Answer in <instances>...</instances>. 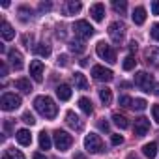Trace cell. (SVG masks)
Here are the masks:
<instances>
[{
	"label": "cell",
	"mask_w": 159,
	"mask_h": 159,
	"mask_svg": "<svg viewBox=\"0 0 159 159\" xmlns=\"http://www.w3.org/2000/svg\"><path fill=\"white\" fill-rule=\"evenodd\" d=\"M111 142H112L114 146H118V144L124 142V137H122V135H112V137H111Z\"/></svg>",
	"instance_id": "obj_38"
},
{
	"label": "cell",
	"mask_w": 159,
	"mask_h": 159,
	"mask_svg": "<svg viewBox=\"0 0 159 159\" xmlns=\"http://www.w3.org/2000/svg\"><path fill=\"white\" fill-rule=\"evenodd\" d=\"M71 144H73V137H71L69 133L60 131V129H56V131H54V146H56L60 152L69 150V148H71Z\"/></svg>",
	"instance_id": "obj_3"
},
{
	"label": "cell",
	"mask_w": 159,
	"mask_h": 159,
	"mask_svg": "<svg viewBox=\"0 0 159 159\" xmlns=\"http://www.w3.org/2000/svg\"><path fill=\"white\" fill-rule=\"evenodd\" d=\"M2 159H25V155H23V152H21V150L10 148V150H6V152H4Z\"/></svg>",
	"instance_id": "obj_26"
},
{
	"label": "cell",
	"mask_w": 159,
	"mask_h": 159,
	"mask_svg": "<svg viewBox=\"0 0 159 159\" xmlns=\"http://www.w3.org/2000/svg\"><path fill=\"white\" fill-rule=\"evenodd\" d=\"M127 159H139V157H137L135 153H129V155H127Z\"/></svg>",
	"instance_id": "obj_49"
},
{
	"label": "cell",
	"mask_w": 159,
	"mask_h": 159,
	"mask_svg": "<svg viewBox=\"0 0 159 159\" xmlns=\"http://www.w3.org/2000/svg\"><path fill=\"white\" fill-rule=\"evenodd\" d=\"M135 64H137L135 56H133V54H127V56L124 58V62H122V67H124L125 71H131V69L135 67Z\"/></svg>",
	"instance_id": "obj_29"
},
{
	"label": "cell",
	"mask_w": 159,
	"mask_h": 159,
	"mask_svg": "<svg viewBox=\"0 0 159 159\" xmlns=\"http://www.w3.org/2000/svg\"><path fill=\"white\" fill-rule=\"evenodd\" d=\"M34 52L38 54V56H43V58H47L49 54H51V47L47 45V43H38V45H34Z\"/></svg>",
	"instance_id": "obj_23"
},
{
	"label": "cell",
	"mask_w": 159,
	"mask_h": 159,
	"mask_svg": "<svg viewBox=\"0 0 159 159\" xmlns=\"http://www.w3.org/2000/svg\"><path fill=\"white\" fill-rule=\"evenodd\" d=\"M0 107H2V111L10 112V111H15L21 107V98L15 96V94H4L2 99H0Z\"/></svg>",
	"instance_id": "obj_7"
},
{
	"label": "cell",
	"mask_w": 159,
	"mask_h": 159,
	"mask_svg": "<svg viewBox=\"0 0 159 159\" xmlns=\"http://www.w3.org/2000/svg\"><path fill=\"white\" fill-rule=\"evenodd\" d=\"M152 114H153V120L159 124V105H153L152 107Z\"/></svg>",
	"instance_id": "obj_40"
},
{
	"label": "cell",
	"mask_w": 159,
	"mask_h": 159,
	"mask_svg": "<svg viewBox=\"0 0 159 159\" xmlns=\"http://www.w3.org/2000/svg\"><path fill=\"white\" fill-rule=\"evenodd\" d=\"M118 103H120L122 107H131V105H133V99H131L129 96H122V98L118 99Z\"/></svg>",
	"instance_id": "obj_35"
},
{
	"label": "cell",
	"mask_w": 159,
	"mask_h": 159,
	"mask_svg": "<svg viewBox=\"0 0 159 159\" xmlns=\"http://www.w3.org/2000/svg\"><path fill=\"white\" fill-rule=\"evenodd\" d=\"M15 139H17V142L21 146H30L32 144V135H30L28 129H19L17 135H15Z\"/></svg>",
	"instance_id": "obj_15"
},
{
	"label": "cell",
	"mask_w": 159,
	"mask_h": 159,
	"mask_svg": "<svg viewBox=\"0 0 159 159\" xmlns=\"http://www.w3.org/2000/svg\"><path fill=\"white\" fill-rule=\"evenodd\" d=\"M73 159H86V157H84L83 153H75V155H73Z\"/></svg>",
	"instance_id": "obj_47"
},
{
	"label": "cell",
	"mask_w": 159,
	"mask_h": 159,
	"mask_svg": "<svg viewBox=\"0 0 159 159\" xmlns=\"http://www.w3.org/2000/svg\"><path fill=\"white\" fill-rule=\"evenodd\" d=\"M56 96H58L60 101H67V99L71 98V86H69V84H60V86H56Z\"/></svg>",
	"instance_id": "obj_19"
},
{
	"label": "cell",
	"mask_w": 159,
	"mask_h": 159,
	"mask_svg": "<svg viewBox=\"0 0 159 159\" xmlns=\"http://www.w3.org/2000/svg\"><path fill=\"white\" fill-rule=\"evenodd\" d=\"M84 148H86L90 153H101V152H103V140L99 139V135L90 133V135L84 137Z\"/></svg>",
	"instance_id": "obj_6"
},
{
	"label": "cell",
	"mask_w": 159,
	"mask_h": 159,
	"mask_svg": "<svg viewBox=\"0 0 159 159\" xmlns=\"http://www.w3.org/2000/svg\"><path fill=\"white\" fill-rule=\"evenodd\" d=\"M99 99L103 101V105H111V101H112V92H111V88H101L99 90Z\"/></svg>",
	"instance_id": "obj_28"
},
{
	"label": "cell",
	"mask_w": 159,
	"mask_h": 159,
	"mask_svg": "<svg viewBox=\"0 0 159 159\" xmlns=\"http://www.w3.org/2000/svg\"><path fill=\"white\" fill-rule=\"evenodd\" d=\"M73 81H75V86H77L79 90H86V88H88V81H86V77H84L81 71H77V73L73 75Z\"/></svg>",
	"instance_id": "obj_22"
},
{
	"label": "cell",
	"mask_w": 159,
	"mask_h": 159,
	"mask_svg": "<svg viewBox=\"0 0 159 159\" xmlns=\"http://www.w3.org/2000/svg\"><path fill=\"white\" fill-rule=\"evenodd\" d=\"M52 146V140H51V135H47L45 131L39 133V148L41 150H51Z\"/></svg>",
	"instance_id": "obj_24"
},
{
	"label": "cell",
	"mask_w": 159,
	"mask_h": 159,
	"mask_svg": "<svg viewBox=\"0 0 159 159\" xmlns=\"http://www.w3.org/2000/svg\"><path fill=\"white\" fill-rule=\"evenodd\" d=\"M32 39H34V38H32V34H30V36H28V34H25V36H23V43H25L28 49H30V45H32Z\"/></svg>",
	"instance_id": "obj_39"
},
{
	"label": "cell",
	"mask_w": 159,
	"mask_h": 159,
	"mask_svg": "<svg viewBox=\"0 0 159 159\" xmlns=\"http://www.w3.org/2000/svg\"><path fill=\"white\" fill-rule=\"evenodd\" d=\"M34 109H36L43 118H47V120H52V118H56V114H58V107L54 105V101H52L49 96H38V98L34 99Z\"/></svg>",
	"instance_id": "obj_1"
},
{
	"label": "cell",
	"mask_w": 159,
	"mask_h": 159,
	"mask_svg": "<svg viewBox=\"0 0 159 159\" xmlns=\"http://www.w3.org/2000/svg\"><path fill=\"white\" fill-rule=\"evenodd\" d=\"M28 69H30V77L34 79L36 83H41L43 81V64L39 60H32Z\"/></svg>",
	"instance_id": "obj_11"
},
{
	"label": "cell",
	"mask_w": 159,
	"mask_h": 159,
	"mask_svg": "<svg viewBox=\"0 0 159 159\" xmlns=\"http://www.w3.org/2000/svg\"><path fill=\"white\" fill-rule=\"evenodd\" d=\"M23 122L28 124V125H34V124H36V118H34L32 112H25V114H23Z\"/></svg>",
	"instance_id": "obj_34"
},
{
	"label": "cell",
	"mask_w": 159,
	"mask_h": 159,
	"mask_svg": "<svg viewBox=\"0 0 159 159\" xmlns=\"http://www.w3.org/2000/svg\"><path fill=\"white\" fill-rule=\"evenodd\" d=\"M152 13H153V15H159V0L152 2Z\"/></svg>",
	"instance_id": "obj_41"
},
{
	"label": "cell",
	"mask_w": 159,
	"mask_h": 159,
	"mask_svg": "<svg viewBox=\"0 0 159 159\" xmlns=\"http://www.w3.org/2000/svg\"><path fill=\"white\" fill-rule=\"evenodd\" d=\"M153 94H155V96H159V84H155V88H153Z\"/></svg>",
	"instance_id": "obj_48"
},
{
	"label": "cell",
	"mask_w": 159,
	"mask_h": 159,
	"mask_svg": "<svg viewBox=\"0 0 159 159\" xmlns=\"http://www.w3.org/2000/svg\"><path fill=\"white\" fill-rule=\"evenodd\" d=\"M150 34H152V38H153L155 41H159V23H153V26H152Z\"/></svg>",
	"instance_id": "obj_36"
},
{
	"label": "cell",
	"mask_w": 159,
	"mask_h": 159,
	"mask_svg": "<svg viewBox=\"0 0 159 159\" xmlns=\"http://www.w3.org/2000/svg\"><path fill=\"white\" fill-rule=\"evenodd\" d=\"M32 159H47V157H45L43 153H34V155H32Z\"/></svg>",
	"instance_id": "obj_45"
},
{
	"label": "cell",
	"mask_w": 159,
	"mask_h": 159,
	"mask_svg": "<svg viewBox=\"0 0 159 159\" xmlns=\"http://www.w3.org/2000/svg\"><path fill=\"white\" fill-rule=\"evenodd\" d=\"M92 75H94L96 81H101V83H109L114 77V73L109 67H105V66H94L92 67Z\"/></svg>",
	"instance_id": "obj_9"
},
{
	"label": "cell",
	"mask_w": 159,
	"mask_h": 159,
	"mask_svg": "<svg viewBox=\"0 0 159 159\" xmlns=\"http://www.w3.org/2000/svg\"><path fill=\"white\" fill-rule=\"evenodd\" d=\"M129 49H131V51H137V41H131V43H129Z\"/></svg>",
	"instance_id": "obj_46"
},
{
	"label": "cell",
	"mask_w": 159,
	"mask_h": 159,
	"mask_svg": "<svg viewBox=\"0 0 159 159\" xmlns=\"http://www.w3.org/2000/svg\"><path fill=\"white\" fill-rule=\"evenodd\" d=\"M15 88H17V90H21L23 94H30V92H32V84H30V79H25V77L17 79V81H15Z\"/></svg>",
	"instance_id": "obj_17"
},
{
	"label": "cell",
	"mask_w": 159,
	"mask_h": 159,
	"mask_svg": "<svg viewBox=\"0 0 159 159\" xmlns=\"http://www.w3.org/2000/svg\"><path fill=\"white\" fill-rule=\"evenodd\" d=\"M144 56H146V62H150V64H153V66H159V47L148 49V51L144 52Z\"/></svg>",
	"instance_id": "obj_20"
},
{
	"label": "cell",
	"mask_w": 159,
	"mask_h": 159,
	"mask_svg": "<svg viewBox=\"0 0 159 159\" xmlns=\"http://www.w3.org/2000/svg\"><path fill=\"white\" fill-rule=\"evenodd\" d=\"M19 13L23 15V21H26V19H28V15H32V11H30L28 8H25V6H23V8H19Z\"/></svg>",
	"instance_id": "obj_37"
},
{
	"label": "cell",
	"mask_w": 159,
	"mask_h": 159,
	"mask_svg": "<svg viewBox=\"0 0 159 159\" xmlns=\"http://www.w3.org/2000/svg\"><path fill=\"white\" fill-rule=\"evenodd\" d=\"M90 15H92V19L94 21H103V17H105V6L101 4V2H98V4H94V6H90Z\"/></svg>",
	"instance_id": "obj_14"
},
{
	"label": "cell",
	"mask_w": 159,
	"mask_h": 159,
	"mask_svg": "<svg viewBox=\"0 0 159 159\" xmlns=\"http://www.w3.org/2000/svg\"><path fill=\"white\" fill-rule=\"evenodd\" d=\"M73 32L77 38H81V39H88L94 36V28L88 21H75L73 25Z\"/></svg>",
	"instance_id": "obj_4"
},
{
	"label": "cell",
	"mask_w": 159,
	"mask_h": 159,
	"mask_svg": "<svg viewBox=\"0 0 159 159\" xmlns=\"http://www.w3.org/2000/svg\"><path fill=\"white\" fill-rule=\"evenodd\" d=\"M39 10H41V11H49V10H51V4H49V2H47V4H39Z\"/></svg>",
	"instance_id": "obj_44"
},
{
	"label": "cell",
	"mask_w": 159,
	"mask_h": 159,
	"mask_svg": "<svg viewBox=\"0 0 159 159\" xmlns=\"http://www.w3.org/2000/svg\"><path fill=\"white\" fill-rule=\"evenodd\" d=\"M58 66H67V56L66 54H60L58 56Z\"/></svg>",
	"instance_id": "obj_42"
},
{
	"label": "cell",
	"mask_w": 159,
	"mask_h": 159,
	"mask_svg": "<svg viewBox=\"0 0 159 159\" xmlns=\"http://www.w3.org/2000/svg\"><path fill=\"white\" fill-rule=\"evenodd\" d=\"M112 122H114L120 129H127V127H129L127 118H125V116H122V114H118V112H114V114H112Z\"/></svg>",
	"instance_id": "obj_25"
},
{
	"label": "cell",
	"mask_w": 159,
	"mask_h": 159,
	"mask_svg": "<svg viewBox=\"0 0 159 159\" xmlns=\"http://www.w3.org/2000/svg\"><path fill=\"white\" fill-rule=\"evenodd\" d=\"M142 153L148 157V159H153L157 155V142H146L142 146Z\"/></svg>",
	"instance_id": "obj_21"
},
{
	"label": "cell",
	"mask_w": 159,
	"mask_h": 159,
	"mask_svg": "<svg viewBox=\"0 0 159 159\" xmlns=\"http://www.w3.org/2000/svg\"><path fill=\"white\" fill-rule=\"evenodd\" d=\"M79 107H81V111H83L84 114H92V111H94L92 101H90L88 98H81V99H79Z\"/></svg>",
	"instance_id": "obj_27"
},
{
	"label": "cell",
	"mask_w": 159,
	"mask_h": 159,
	"mask_svg": "<svg viewBox=\"0 0 159 159\" xmlns=\"http://www.w3.org/2000/svg\"><path fill=\"white\" fill-rule=\"evenodd\" d=\"M98 125H99V129H101V131H105V133L109 131V122H105V120H101V122H99Z\"/></svg>",
	"instance_id": "obj_43"
},
{
	"label": "cell",
	"mask_w": 159,
	"mask_h": 159,
	"mask_svg": "<svg viewBox=\"0 0 159 159\" xmlns=\"http://www.w3.org/2000/svg\"><path fill=\"white\" fill-rule=\"evenodd\" d=\"M81 2H75V0H71V2H67V13L69 15H75V13H79L81 11Z\"/></svg>",
	"instance_id": "obj_30"
},
{
	"label": "cell",
	"mask_w": 159,
	"mask_h": 159,
	"mask_svg": "<svg viewBox=\"0 0 159 159\" xmlns=\"http://www.w3.org/2000/svg\"><path fill=\"white\" fill-rule=\"evenodd\" d=\"M112 8H114L116 11H120V13H125L127 4H125V2H118V0H114V2H112Z\"/></svg>",
	"instance_id": "obj_33"
},
{
	"label": "cell",
	"mask_w": 159,
	"mask_h": 159,
	"mask_svg": "<svg viewBox=\"0 0 159 159\" xmlns=\"http://www.w3.org/2000/svg\"><path fill=\"white\" fill-rule=\"evenodd\" d=\"M133 131H135L137 137H144V135L150 131V120L144 118V116L137 118V120H135V125H133Z\"/></svg>",
	"instance_id": "obj_10"
},
{
	"label": "cell",
	"mask_w": 159,
	"mask_h": 159,
	"mask_svg": "<svg viewBox=\"0 0 159 159\" xmlns=\"http://www.w3.org/2000/svg\"><path fill=\"white\" fill-rule=\"evenodd\" d=\"M96 52H98V56H99L101 60H107L109 64H114V62H116V52H114V49H112L109 43H105V41H99V43H98Z\"/></svg>",
	"instance_id": "obj_5"
},
{
	"label": "cell",
	"mask_w": 159,
	"mask_h": 159,
	"mask_svg": "<svg viewBox=\"0 0 159 159\" xmlns=\"http://www.w3.org/2000/svg\"><path fill=\"white\" fill-rule=\"evenodd\" d=\"M8 60L11 62V66H13L15 69H21V67H23V54H21L17 49L8 51Z\"/></svg>",
	"instance_id": "obj_13"
},
{
	"label": "cell",
	"mask_w": 159,
	"mask_h": 159,
	"mask_svg": "<svg viewBox=\"0 0 159 159\" xmlns=\"http://www.w3.org/2000/svg\"><path fill=\"white\" fill-rule=\"evenodd\" d=\"M109 36H111V39H112L114 43H120V41L124 39V36H125V25L120 23V21L111 23V25H109Z\"/></svg>",
	"instance_id": "obj_8"
},
{
	"label": "cell",
	"mask_w": 159,
	"mask_h": 159,
	"mask_svg": "<svg viewBox=\"0 0 159 159\" xmlns=\"http://www.w3.org/2000/svg\"><path fill=\"white\" fill-rule=\"evenodd\" d=\"M131 17H133V23L140 26V25H144V21H146V10H144L142 6H139V8L133 10V15H131Z\"/></svg>",
	"instance_id": "obj_18"
},
{
	"label": "cell",
	"mask_w": 159,
	"mask_h": 159,
	"mask_svg": "<svg viewBox=\"0 0 159 159\" xmlns=\"http://www.w3.org/2000/svg\"><path fill=\"white\" fill-rule=\"evenodd\" d=\"M146 105H148V103H146L144 99H140V98H139V99H133V105H131V107H133L135 111H144V109H146Z\"/></svg>",
	"instance_id": "obj_32"
},
{
	"label": "cell",
	"mask_w": 159,
	"mask_h": 159,
	"mask_svg": "<svg viewBox=\"0 0 159 159\" xmlns=\"http://www.w3.org/2000/svg\"><path fill=\"white\" fill-rule=\"evenodd\" d=\"M69 51H73V52H83L84 51V43L83 41H69Z\"/></svg>",
	"instance_id": "obj_31"
},
{
	"label": "cell",
	"mask_w": 159,
	"mask_h": 159,
	"mask_svg": "<svg viewBox=\"0 0 159 159\" xmlns=\"http://www.w3.org/2000/svg\"><path fill=\"white\" fill-rule=\"evenodd\" d=\"M66 124H67L71 129H75V131H83V127H84V124L81 122V118H79L73 111H69V112L66 114Z\"/></svg>",
	"instance_id": "obj_12"
},
{
	"label": "cell",
	"mask_w": 159,
	"mask_h": 159,
	"mask_svg": "<svg viewBox=\"0 0 159 159\" xmlns=\"http://www.w3.org/2000/svg\"><path fill=\"white\" fill-rule=\"evenodd\" d=\"M135 84H137L140 90H144V92H153V88H155L153 77H152L150 73H146V71H139V73L135 75Z\"/></svg>",
	"instance_id": "obj_2"
},
{
	"label": "cell",
	"mask_w": 159,
	"mask_h": 159,
	"mask_svg": "<svg viewBox=\"0 0 159 159\" xmlns=\"http://www.w3.org/2000/svg\"><path fill=\"white\" fill-rule=\"evenodd\" d=\"M0 34H2V38L6 41H10V39L15 38V30H13V26L8 21H2V25H0Z\"/></svg>",
	"instance_id": "obj_16"
}]
</instances>
